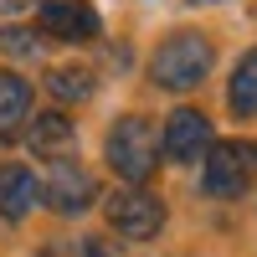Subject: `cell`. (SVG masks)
<instances>
[{"label":"cell","instance_id":"6da1fadb","mask_svg":"<svg viewBox=\"0 0 257 257\" xmlns=\"http://www.w3.org/2000/svg\"><path fill=\"white\" fill-rule=\"evenodd\" d=\"M211 62H216V52H211V41L201 31H170L149 57V77L170 93H185L211 77Z\"/></svg>","mask_w":257,"mask_h":257},{"label":"cell","instance_id":"7a4b0ae2","mask_svg":"<svg viewBox=\"0 0 257 257\" xmlns=\"http://www.w3.org/2000/svg\"><path fill=\"white\" fill-rule=\"evenodd\" d=\"M103 155H108L113 175L128 180V185H144L155 175L160 165V144H155V128H149L139 113H123L113 128H108V144H103Z\"/></svg>","mask_w":257,"mask_h":257},{"label":"cell","instance_id":"3957f363","mask_svg":"<svg viewBox=\"0 0 257 257\" xmlns=\"http://www.w3.org/2000/svg\"><path fill=\"white\" fill-rule=\"evenodd\" d=\"M257 180V139H226V144H211L206 155V190L221 201H237L247 196Z\"/></svg>","mask_w":257,"mask_h":257},{"label":"cell","instance_id":"277c9868","mask_svg":"<svg viewBox=\"0 0 257 257\" xmlns=\"http://www.w3.org/2000/svg\"><path fill=\"white\" fill-rule=\"evenodd\" d=\"M103 216H108V226L118 231V237L149 242L165 226V201L155 196V190H144V185H123V190H113V196H103Z\"/></svg>","mask_w":257,"mask_h":257},{"label":"cell","instance_id":"5b68a950","mask_svg":"<svg viewBox=\"0 0 257 257\" xmlns=\"http://www.w3.org/2000/svg\"><path fill=\"white\" fill-rule=\"evenodd\" d=\"M41 196H47L52 211H62V216H77V211H88V206L98 201V180H93L82 165L57 160L52 175H47V185H41Z\"/></svg>","mask_w":257,"mask_h":257},{"label":"cell","instance_id":"8992f818","mask_svg":"<svg viewBox=\"0 0 257 257\" xmlns=\"http://www.w3.org/2000/svg\"><path fill=\"white\" fill-rule=\"evenodd\" d=\"M211 144H216V139H211V118L201 108H175L165 118V155L170 160H180V165L206 160Z\"/></svg>","mask_w":257,"mask_h":257},{"label":"cell","instance_id":"52a82bcc","mask_svg":"<svg viewBox=\"0 0 257 257\" xmlns=\"http://www.w3.org/2000/svg\"><path fill=\"white\" fill-rule=\"evenodd\" d=\"M36 21H41V36H52V41H93L103 26L88 0H41Z\"/></svg>","mask_w":257,"mask_h":257},{"label":"cell","instance_id":"ba28073f","mask_svg":"<svg viewBox=\"0 0 257 257\" xmlns=\"http://www.w3.org/2000/svg\"><path fill=\"white\" fill-rule=\"evenodd\" d=\"M72 144H77V128H72L67 113H36V118L26 123V149L41 155V160H52V165L67 160Z\"/></svg>","mask_w":257,"mask_h":257},{"label":"cell","instance_id":"9c48e42d","mask_svg":"<svg viewBox=\"0 0 257 257\" xmlns=\"http://www.w3.org/2000/svg\"><path fill=\"white\" fill-rule=\"evenodd\" d=\"M36 201H41L36 175H31L26 165H11V160H6V165H0V216H6V221H21Z\"/></svg>","mask_w":257,"mask_h":257},{"label":"cell","instance_id":"30bf717a","mask_svg":"<svg viewBox=\"0 0 257 257\" xmlns=\"http://www.w3.org/2000/svg\"><path fill=\"white\" fill-rule=\"evenodd\" d=\"M21 123H31V82L0 67V139H16Z\"/></svg>","mask_w":257,"mask_h":257},{"label":"cell","instance_id":"8fae6325","mask_svg":"<svg viewBox=\"0 0 257 257\" xmlns=\"http://www.w3.org/2000/svg\"><path fill=\"white\" fill-rule=\"evenodd\" d=\"M231 108H237L242 118L257 113V52H247L237 62V72H231Z\"/></svg>","mask_w":257,"mask_h":257},{"label":"cell","instance_id":"7c38bea8","mask_svg":"<svg viewBox=\"0 0 257 257\" xmlns=\"http://www.w3.org/2000/svg\"><path fill=\"white\" fill-rule=\"evenodd\" d=\"M47 88H52L57 98H67V103L93 98V72H88V67H57V72L47 77Z\"/></svg>","mask_w":257,"mask_h":257},{"label":"cell","instance_id":"4fadbf2b","mask_svg":"<svg viewBox=\"0 0 257 257\" xmlns=\"http://www.w3.org/2000/svg\"><path fill=\"white\" fill-rule=\"evenodd\" d=\"M0 52H21V57H36L41 47H36V41H31V31H0Z\"/></svg>","mask_w":257,"mask_h":257},{"label":"cell","instance_id":"5bb4252c","mask_svg":"<svg viewBox=\"0 0 257 257\" xmlns=\"http://www.w3.org/2000/svg\"><path fill=\"white\" fill-rule=\"evenodd\" d=\"M41 6V0H0V16H21V11H31Z\"/></svg>","mask_w":257,"mask_h":257},{"label":"cell","instance_id":"9a60e30c","mask_svg":"<svg viewBox=\"0 0 257 257\" xmlns=\"http://www.w3.org/2000/svg\"><path fill=\"white\" fill-rule=\"evenodd\" d=\"M82 257H113V252H108V247H103L98 237H88V242H82Z\"/></svg>","mask_w":257,"mask_h":257}]
</instances>
